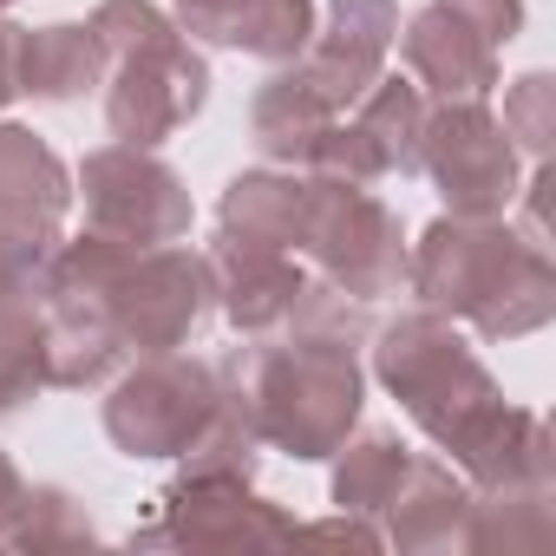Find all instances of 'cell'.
<instances>
[{
  "instance_id": "1",
  "label": "cell",
  "mask_w": 556,
  "mask_h": 556,
  "mask_svg": "<svg viewBox=\"0 0 556 556\" xmlns=\"http://www.w3.org/2000/svg\"><path fill=\"white\" fill-rule=\"evenodd\" d=\"M367 341H374V380L445 452V465H458L471 491H556L549 419L510 406L491 367L465 348V334L445 315L413 308L374 328Z\"/></svg>"
},
{
  "instance_id": "2",
  "label": "cell",
  "mask_w": 556,
  "mask_h": 556,
  "mask_svg": "<svg viewBox=\"0 0 556 556\" xmlns=\"http://www.w3.org/2000/svg\"><path fill=\"white\" fill-rule=\"evenodd\" d=\"M406 289L445 321H471L484 341H523L556 315V262L504 216H432L406 249Z\"/></svg>"
},
{
  "instance_id": "3",
  "label": "cell",
  "mask_w": 556,
  "mask_h": 556,
  "mask_svg": "<svg viewBox=\"0 0 556 556\" xmlns=\"http://www.w3.org/2000/svg\"><path fill=\"white\" fill-rule=\"evenodd\" d=\"M223 374L236 380L255 439L302 465L334 458L367 406L361 348H334L308 334H262L236 361H223Z\"/></svg>"
},
{
  "instance_id": "4",
  "label": "cell",
  "mask_w": 556,
  "mask_h": 556,
  "mask_svg": "<svg viewBox=\"0 0 556 556\" xmlns=\"http://www.w3.org/2000/svg\"><path fill=\"white\" fill-rule=\"evenodd\" d=\"M86 27L105 47V125L118 144L157 151L203 112L210 66L157 0H99Z\"/></svg>"
},
{
  "instance_id": "5",
  "label": "cell",
  "mask_w": 556,
  "mask_h": 556,
  "mask_svg": "<svg viewBox=\"0 0 556 556\" xmlns=\"http://www.w3.org/2000/svg\"><path fill=\"white\" fill-rule=\"evenodd\" d=\"M295 255H308L321 268V282H334L341 295H354L367 308L406 289V229L367 184L308 177Z\"/></svg>"
},
{
  "instance_id": "6",
  "label": "cell",
  "mask_w": 556,
  "mask_h": 556,
  "mask_svg": "<svg viewBox=\"0 0 556 556\" xmlns=\"http://www.w3.org/2000/svg\"><path fill=\"white\" fill-rule=\"evenodd\" d=\"M105 308L118 341L138 354H177L190 348L210 315H216V282H210V255L184 249V242H157V249H125L105 275Z\"/></svg>"
},
{
  "instance_id": "7",
  "label": "cell",
  "mask_w": 556,
  "mask_h": 556,
  "mask_svg": "<svg viewBox=\"0 0 556 556\" xmlns=\"http://www.w3.org/2000/svg\"><path fill=\"white\" fill-rule=\"evenodd\" d=\"M223 400V374L197 354H138L112 374L105 439L125 458H184Z\"/></svg>"
},
{
  "instance_id": "8",
  "label": "cell",
  "mask_w": 556,
  "mask_h": 556,
  "mask_svg": "<svg viewBox=\"0 0 556 556\" xmlns=\"http://www.w3.org/2000/svg\"><path fill=\"white\" fill-rule=\"evenodd\" d=\"M419 170L439 184L452 216H504L523 197L517 144L504 138V125H497V112L484 99H439V105H426Z\"/></svg>"
},
{
  "instance_id": "9",
  "label": "cell",
  "mask_w": 556,
  "mask_h": 556,
  "mask_svg": "<svg viewBox=\"0 0 556 556\" xmlns=\"http://www.w3.org/2000/svg\"><path fill=\"white\" fill-rule=\"evenodd\" d=\"M86 197V229L131 242V249H157V242H184L197 223V203L184 190V177L138 144H105L79 164V190Z\"/></svg>"
},
{
  "instance_id": "10",
  "label": "cell",
  "mask_w": 556,
  "mask_h": 556,
  "mask_svg": "<svg viewBox=\"0 0 556 556\" xmlns=\"http://www.w3.org/2000/svg\"><path fill=\"white\" fill-rule=\"evenodd\" d=\"M419 138H426V92L400 73H380L308 151V177L328 184H380V177H413L419 170Z\"/></svg>"
},
{
  "instance_id": "11",
  "label": "cell",
  "mask_w": 556,
  "mask_h": 556,
  "mask_svg": "<svg viewBox=\"0 0 556 556\" xmlns=\"http://www.w3.org/2000/svg\"><path fill=\"white\" fill-rule=\"evenodd\" d=\"M138 549L170 543V549H275L295 543V517L282 504L255 497V478H210V471H177L157 491V523L131 530Z\"/></svg>"
},
{
  "instance_id": "12",
  "label": "cell",
  "mask_w": 556,
  "mask_h": 556,
  "mask_svg": "<svg viewBox=\"0 0 556 556\" xmlns=\"http://www.w3.org/2000/svg\"><path fill=\"white\" fill-rule=\"evenodd\" d=\"M400 34V0H328V21H315V40L302 60H289L302 73V86L341 118L380 73Z\"/></svg>"
},
{
  "instance_id": "13",
  "label": "cell",
  "mask_w": 556,
  "mask_h": 556,
  "mask_svg": "<svg viewBox=\"0 0 556 556\" xmlns=\"http://www.w3.org/2000/svg\"><path fill=\"white\" fill-rule=\"evenodd\" d=\"M210 282H216V308L229 315V328L242 341H262L289 321L295 295H302V262L289 249H268V242H242V236H223L210 249Z\"/></svg>"
},
{
  "instance_id": "14",
  "label": "cell",
  "mask_w": 556,
  "mask_h": 556,
  "mask_svg": "<svg viewBox=\"0 0 556 556\" xmlns=\"http://www.w3.org/2000/svg\"><path fill=\"white\" fill-rule=\"evenodd\" d=\"M393 40H400V60L413 73V86L432 92V99H484L497 86V47L465 14H452L445 0L419 8L406 21V34H393Z\"/></svg>"
},
{
  "instance_id": "15",
  "label": "cell",
  "mask_w": 556,
  "mask_h": 556,
  "mask_svg": "<svg viewBox=\"0 0 556 556\" xmlns=\"http://www.w3.org/2000/svg\"><path fill=\"white\" fill-rule=\"evenodd\" d=\"M40 354H47V387L73 393L112 387V374L131 361L105 295H40Z\"/></svg>"
},
{
  "instance_id": "16",
  "label": "cell",
  "mask_w": 556,
  "mask_h": 556,
  "mask_svg": "<svg viewBox=\"0 0 556 556\" xmlns=\"http://www.w3.org/2000/svg\"><path fill=\"white\" fill-rule=\"evenodd\" d=\"M387 517V543L393 549H413V556H432V549H465V530H471V484L458 478V465L445 458H419L406 465L393 504L380 510Z\"/></svg>"
},
{
  "instance_id": "17",
  "label": "cell",
  "mask_w": 556,
  "mask_h": 556,
  "mask_svg": "<svg viewBox=\"0 0 556 556\" xmlns=\"http://www.w3.org/2000/svg\"><path fill=\"white\" fill-rule=\"evenodd\" d=\"M73 210V170L34 125H0V223L60 229Z\"/></svg>"
},
{
  "instance_id": "18",
  "label": "cell",
  "mask_w": 556,
  "mask_h": 556,
  "mask_svg": "<svg viewBox=\"0 0 556 556\" xmlns=\"http://www.w3.org/2000/svg\"><path fill=\"white\" fill-rule=\"evenodd\" d=\"M302 210H308V170H242V177L223 184L216 223H223V236L268 242V249L295 255Z\"/></svg>"
},
{
  "instance_id": "19",
  "label": "cell",
  "mask_w": 556,
  "mask_h": 556,
  "mask_svg": "<svg viewBox=\"0 0 556 556\" xmlns=\"http://www.w3.org/2000/svg\"><path fill=\"white\" fill-rule=\"evenodd\" d=\"M105 86V47L86 21H53V27H27V53H21V92L47 99V105H73L86 92Z\"/></svg>"
},
{
  "instance_id": "20",
  "label": "cell",
  "mask_w": 556,
  "mask_h": 556,
  "mask_svg": "<svg viewBox=\"0 0 556 556\" xmlns=\"http://www.w3.org/2000/svg\"><path fill=\"white\" fill-rule=\"evenodd\" d=\"M328 125H334V112L302 86L295 66H282V73L255 92V105H249V131H255L262 157H268V164H289V170L308 164V151H315V138H321Z\"/></svg>"
},
{
  "instance_id": "21",
  "label": "cell",
  "mask_w": 556,
  "mask_h": 556,
  "mask_svg": "<svg viewBox=\"0 0 556 556\" xmlns=\"http://www.w3.org/2000/svg\"><path fill=\"white\" fill-rule=\"evenodd\" d=\"M406 465H413V445L400 432H348V445L334 452V504L354 517H380Z\"/></svg>"
},
{
  "instance_id": "22",
  "label": "cell",
  "mask_w": 556,
  "mask_h": 556,
  "mask_svg": "<svg viewBox=\"0 0 556 556\" xmlns=\"http://www.w3.org/2000/svg\"><path fill=\"white\" fill-rule=\"evenodd\" d=\"M308 40H315V0H242V8L223 21V34H216V47L268 60V66L302 60Z\"/></svg>"
},
{
  "instance_id": "23",
  "label": "cell",
  "mask_w": 556,
  "mask_h": 556,
  "mask_svg": "<svg viewBox=\"0 0 556 556\" xmlns=\"http://www.w3.org/2000/svg\"><path fill=\"white\" fill-rule=\"evenodd\" d=\"M86 543H99V523L66 484H27L21 491V510L8 523V549L53 556V549H86Z\"/></svg>"
},
{
  "instance_id": "24",
  "label": "cell",
  "mask_w": 556,
  "mask_h": 556,
  "mask_svg": "<svg viewBox=\"0 0 556 556\" xmlns=\"http://www.w3.org/2000/svg\"><path fill=\"white\" fill-rule=\"evenodd\" d=\"M549 497L556 491H471V530H465V549H543L556 536V517H549Z\"/></svg>"
},
{
  "instance_id": "25",
  "label": "cell",
  "mask_w": 556,
  "mask_h": 556,
  "mask_svg": "<svg viewBox=\"0 0 556 556\" xmlns=\"http://www.w3.org/2000/svg\"><path fill=\"white\" fill-rule=\"evenodd\" d=\"M47 387V354H40V302L0 308V419H14L34 393Z\"/></svg>"
},
{
  "instance_id": "26",
  "label": "cell",
  "mask_w": 556,
  "mask_h": 556,
  "mask_svg": "<svg viewBox=\"0 0 556 556\" xmlns=\"http://www.w3.org/2000/svg\"><path fill=\"white\" fill-rule=\"evenodd\" d=\"M275 334H308V341H334V348H367L374 315H367V302H354V295H341L334 282L308 275L302 295H295V308H289V321L275 328Z\"/></svg>"
},
{
  "instance_id": "27",
  "label": "cell",
  "mask_w": 556,
  "mask_h": 556,
  "mask_svg": "<svg viewBox=\"0 0 556 556\" xmlns=\"http://www.w3.org/2000/svg\"><path fill=\"white\" fill-rule=\"evenodd\" d=\"M504 138L523 151V157H549L556 151V79L549 73H523V79H510L504 86Z\"/></svg>"
},
{
  "instance_id": "28",
  "label": "cell",
  "mask_w": 556,
  "mask_h": 556,
  "mask_svg": "<svg viewBox=\"0 0 556 556\" xmlns=\"http://www.w3.org/2000/svg\"><path fill=\"white\" fill-rule=\"evenodd\" d=\"M53 249H60V229H27V223H0V308L40 302Z\"/></svg>"
},
{
  "instance_id": "29",
  "label": "cell",
  "mask_w": 556,
  "mask_h": 556,
  "mask_svg": "<svg viewBox=\"0 0 556 556\" xmlns=\"http://www.w3.org/2000/svg\"><path fill=\"white\" fill-rule=\"evenodd\" d=\"M452 14H465L491 47H504V40H517L523 34V0H445Z\"/></svg>"
},
{
  "instance_id": "30",
  "label": "cell",
  "mask_w": 556,
  "mask_h": 556,
  "mask_svg": "<svg viewBox=\"0 0 556 556\" xmlns=\"http://www.w3.org/2000/svg\"><path fill=\"white\" fill-rule=\"evenodd\" d=\"M242 8V0H177V27L190 34V40H203V47H216V34H223V21Z\"/></svg>"
},
{
  "instance_id": "31",
  "label": "cell",
  "mask_w": 556,
  "mask_h": 556,
  "mask_svg": "<svg viewBox=\"0 0 556 556\" xmlns=\"http://www.w3.org/2000/svg\"><path fill=\"white\" fill-rule=\"evenodd\" d=\"M295 536H321V543H361V549H380L387 536L374 530V517H354V510H341V517H328V523H295Z\"/></svg>"
},
{
  "instance_id": "32",
  "label": "cell",
  "mask_w": 556,
  "mask_h": 556,
  "mask_svg": "<svg viewBox=\"0 0 556 556\" xmlns=\"http://www.w3.org/2000/svg\"><path fill=\"white\" fill-rule=\"evenodd\" d=\"M21 53H27V27H14L0 14V112L21 99Z\"/></svg>"
},
{
  "instance_id": "33",
  "label": "cell",
  "mask_w": 556,
  "mask_h": 556,
  "mask_svg": "<svg viewBox=\"0 0 556 556\" xmlns=\"http://www.w3.org/2000/svg\"><path fill=\"white\" fill-rule=\"evenodd\" d=\"M21 491H27V478L14 471L8 452H0V549H8V523H14V510H21Z\"/></svg>"
},
{
  "instance_id": "34",
  "label": "cell",
  "mask_w": 556,
  "mask_h": 556,
  "mask_svg": "<svg viewBox=\"0 0 556 556\" xmlns=\"http://www.w3.org/2000/svg\"><path fill=\"white\" fill-rule=\"evenodd\" d=\"M8 8H14V0H0V14H8Z\"/></svg>"
}]
</instances>
